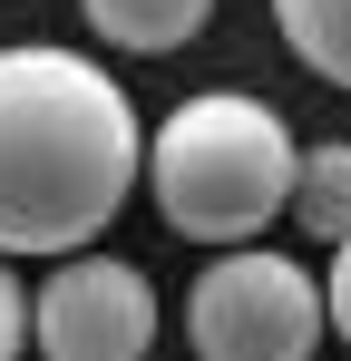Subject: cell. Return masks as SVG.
<instances>
[{
    "label": "cell",
    "mask_w": 351,
    "mask_h": 361,
    "mask_svg": "<svg viewBox=\"0 0 351 361\" xmlns=\"http://www.w3.org/2000/svg\"><path fill=\"white\" fill-rule=\"evenodd\" d=\"M292 127L244 98V88H205L166 108V127L147 137V166L137 176L156 185V215L195 244H254L292 195Z\"/></svg>",
    "instance_id": "2"
},
{
    "label": "cell",
    "mask_w": 351,
    "mask_h": 361,
    "mask_svg": "<svg viewBox=\"0 0 351 361\" xmlns=\"http://www.w3.org/2000/svg\"><path fill=\"white\" fill-rule=\"evenodd\" d=\"M322 332H342V342H351V235L332 244V283H322Z\"/></svg>",
    "instance_id": "9"
},
{
    "label": "cell",
    "mask_w": 351,
    "mask_h": 361,
    "mask_svg": "<svg viewBox=\"0 0 351 361\" xmlns=\"http://www.w3.org/2000/svg\"><path fill=\"white\" fill-rule=\"evenodd\" d=\"M273 20H283L292 59L312 68V78L351 88V0H273Z\"/></svg>",
    "instance_id": "7"
},
{
    "label": "cell",
    "mask_w": 351,
    "mask_h": 361,
    "mask_svg": "<svg viewBox=\"0 0 351 361\" xmlns=\"http://www.w3.org/2000/svg\"><path fill=\"white\" fill-rule=\"evenodd\" d=\"M88 10V30L108 39V49H127V59H166V49H185L205 20H215V0H78Z\"/></svg>",
    "instance_id": "5"
},
{
    "label": "cell",
    "mask_w": 351,
    "mask_h": 361,
    "mask_svg": "<svg viewBox=\"0 0 351 361\" xmlns=\"http://www.w3.org/2000/svg\"><path fill=\"white\" fill-rule=\"evenodd\" d=\"M137 166H147L137 108L98 59L49 39L0 49V254L98 244Z\"/></svg>",
    "instance_id": "1"
},
{
    "label": "cell",
    "mask_w": 351,
    "mask_h": 361,
    "mask_svg": "<svg viewBox=\"0 0 351 361\" xmlns=\"http://www.w3.org/2000/svg\"><path fill=\"white\" fill-rule=\"evenodd\" d=\"M185 342H195V361H312V342H322V283L292 254L225 244L195 274V293H185Z\"/></svg>",
    "instance_id": "3"
},
{
    "label": "cell",
    "mask_w": 351,
    "mask_h": 361,
    "mask_svg": "<svg viewBox=\"0 0 351 361\" xmlns=\"http://www.w3.org/2000/svg\"><path fill=\"white\" fill-rule=\"evenodd\" d=\"M30 352V293H20V274H10V254H0V361Z\"/></svg>",
    "instance_id": "8"
},
{
    "label": "cell",
    "mask_w": 351,
    "mask_h": 361,
    "mask_svg": "<svg viewBox=\"0 0 351 361\" xmlns=\"http://www.w3.org/2000/svg\"><path fill=\"white\" fill-rule=\"evenodd\" d=\"M283 215H292L312 244H342V235H351V137L302 147V157H292V195H283Z\"/></svg>",
    "instance_id": "6"
},
{
    "label": "cell",
    "mask_w": 351,
    "mask_h": 361,
    "mask_svg": "<svg viewBox=\"0 0 351 361\" xmlns=\"http://www.w3.org/2000/svg\"><path fill=\"white\" fill-rule=\"evenodd\" d=\"M39 361H147L156 352V283L117 254H58V274L30 302Z\"/></svg>",
    "instance_id": "4"
}]
</instances>
